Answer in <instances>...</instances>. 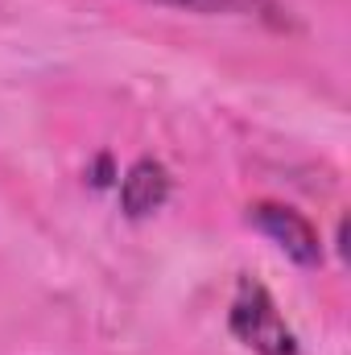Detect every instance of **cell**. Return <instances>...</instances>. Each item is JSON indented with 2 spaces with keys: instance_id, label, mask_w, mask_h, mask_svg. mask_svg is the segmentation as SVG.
Wrapping results in <instances>:
<instances>
[{
  "instance_id": "cell-1",
  "label": "cell",
  "mask_w": 351,
  "mask_h": 355,
  "mask_svg": "<svg viewBox=\"0 0 351 355\" xmlns=\"http://www.w3.org/2000/svg\"><path fill=\"white\" fill-rule=\"evenodd\" d=\"M228 327H232V335L244 347H252L257 355H298V335L281 318L273 293L252 277H244L236 285V297H232V310H228Z\"/></svg>"
},
{
  "instance_id": "cell-2",
  "label": "cell",
  "mask_w": 351,
  "mask_h": 355,
  "mask_svg": "<svg viewBox=\"0 0 351 355\" xmlns=\"http://www.w3.org/2000/svg\"><path fill=\"white\" fill-rule=\"evenodd\" d=\"M248 223L257 232H264L293 265H302V268L323 265V236H318V227L302 211H293L285 202H252L248 207Z\"/></svg>"
},
{
  "instance_id": "cell-3",
  "label": "cell",
  "mask_w": 351,
  "mask_h": 355,
  "mask_svg": "<svg viewBox=\"0 0 351 355\" xmlns=\"http://www.w3.org/2000/svg\"><path fill=\"white\" fill-rule=\"evenodd\" d=\"M170 186L174 182H170V170L162 162L141 157V162L128 166V174L120 178V211L128 219H145V215H153V211L166 207Z\"/></svg>"
},
{
  "instance_id": "cell-4",
  "label": "cell",
  "mask_w": 351,
  "mask_h": 355,
  "mask_svg": "<svg viewBox=\"0 0 351 355\" xmlns=\"http://www.w3.org/2000/svg\"><path fill=\"white\" fill-rule=\"evenodd\" d=\"M157 8H178L194 17H244V21H264L273 29H293V12L281 0H145Z\"/></svg>"
}]
</instances>
